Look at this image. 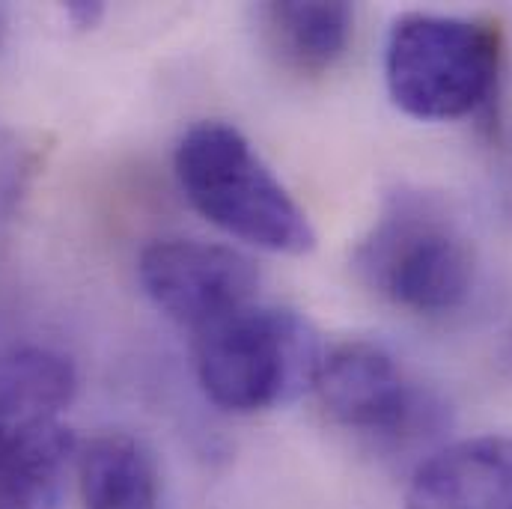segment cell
Masks as SVG:
<instances>
[{
    "label": "cell",
    "instance_id": "obj_1",
    "mask_svg": "<svg viewBox=\"0 0 512 509\" xmlns=\"http://www.w3.org/2000/svg\"><path fill=\"white\" fill-rule=\"evenodd\" d=\"M358 280L384 304L444 319L477 289V245L462 218L435 194L396 191L352 254Z\"/></svg>",
    "mask_w": 512,
    "mask_h": 509
},
{
    "label": "cell",
    "instance_id": "obj_2",
    "mask_svg": "<svg viewBox=\"0 0 512 509\" xmlns=\"http://www.w3.org/2000/svg\"><path fill=\"white\" fill-rule=\"evenodd\" d=\"M173 170L191 209L256 251L304 256L316 230L251 140L230 123L191 126L173 152Z\"/></svg>",
    "mask_w": 512,
    "mask_h": 509
},
{
    "label": "cell",
    "instance_id": "obj_3",
    "mask_svg": "<svg viewBox=\"0 0 512 509\" xmlns=\"http://www.w3.org/2000/svg\"><path fill=\"white\" fill-rule=\"evenodd\" d=\"M75 364L48 346L0 349V509H60L78 459L66 423Z\"/></svg>",
    "mask_w": 512,
    "mask_h": 509
},
{
    "label": "cell",
    "instance_id": "obj_4",
    "mask_svg": "<svg viewBox=\"0 0 512 509\" xmlns=\"http://www.w3.org/2000/svg\"><path fill=\"white\" fill-rule=\"evenodd\" d=\"M501 63V27L480 18L405 12L384 42L390 102L420 123H450L483 111L498 90Z\"/></svg>",
    "mask_w": 512,
    "mask_h": 509
},
{
    "label": "cell",
    "instance_id": "obj_5",
    "mask_svg": "<svg viewBox=\"0 0 512 509\" xmlns=\"http://www.w3.org/2000/svg\"><path fill=\"white\" fill-rule=\"evenodd\" d=\"M325 349L295 310L248 304L194 334V370L212 405L230 414H262L316 384Z\"/></svg>",
    "mask_w": 512,
    "mask_h": 509
},
{
    "label": "cell",
    "instance_id": "obj_6",
    "mask_svg": "<svg viewBox=\"0 0 512 509\" xmlns=\"http://www.w3.org/2000/svg\"><path fill=\"white\" fill-rule=\"evenodd\" d=\"M313 390L337 426L379 447L417 444L444 417V405L373 340H346L328 349Z\"/></svg>",
    "mask_w": 512,
    "mask_h": 509
},
{
    "label": "cell",
    "instance_id": "obj_7",
    "mask_svg": "<svg viewBox=\"0 0 512 509\" xmlns=\"http://www.w3.org/2000/svg\"><path fill=\"white\" fill-rule=\"evenodd\" d=\"M146 298L176 325L200 328L256 301L259 271L236 248L200 239H158L137 259Z\"/></svg>",
    "mask_w": 512,
    "mask_h": 509
},
{
    "label": "cell",
    "instance_id": "obj_8",
    "mask_svg": "<svg viewBox=\"0 0 512 509\" xmlns=\"http://www.w3.org/2000/svg\"><path fill=\"white\" fill-rule=\"evenodd\" d=\"M405 509H512V435H477L423 459Z\"/></svg>",
    "mask_w": 512,
    "mask_h": 509
},
{
    "label": "cell",
    "instance_id": "obj_9",
    "mask_svg": "<svg viewBox=\"0 0 512 509\" xmlns=\"http://www.w3.org/2000/svg\"><path fill=\"white\" fill-rule=\"evenodd\" d=\"M81 509H161L152 450L128 432H102L78 447Z\"/></svg>",
    "mask_w": 512,
    "mask_h": 509
},
{
    "label": "cell",
    "instance_id": "obj_10",
    "mask_svg": "<svg viewBox=\"0 0 512 509\" xmlns=\"http://www.w3.org/2000/svg\"><path fill=\"white\" fill-rule=\"evenodd\" d=\"M259 21L277 60L304 78L331 72L355 33V9L349 3H265Z\"/></svg>",
    "mask_w": 512,
    "mask_h": 509
},
{
    "label": "cell",
    "instance_id": "obj_11",
    "mask_svg": "<svg viewBox=\"0 0 512 509\" xmlns=\"http://www.w3.org/2000/svg\"><path fill=\"white\" fill-rule=\"evenodd\" d=\"M33 164V149L15 131L0 126V227L15 215L30 185Z\"/></svg>",
    "mask_w": 512,
    "mask_h": 509
},
{
    "label": "cell",
    "instance_id": "obj_12",
    "mask_svg": "<svg viewBox=\"0 0 512 509\" xmlns=\"http://www.w3.org/2000/svg\"><path fill=\"white\" fill-rule=\"evenodd\" d=\"M63 12H66V21H69L75 30H93V27L102 21L105 6H102V3H84V0H78V3H66Z\"/></svg>",
    "mask_w": 512,
    "mask_h": 509
},
{
    "label": "cell",
    "instance_id": "obj_13",
    "mask_svg": "<svg viewBox=\"0 0 512 509\" xmlns=\"http://www.w3.org/2000/svg\"><path fill=\"white\" fill-rule=\"evenodd\" d=\"M501 367L512 379V322L510 328H507V334H504V346H501Z\"/></svg>",
    "mask_w": 512,
    "mask_h": 509
}]
</instances>
